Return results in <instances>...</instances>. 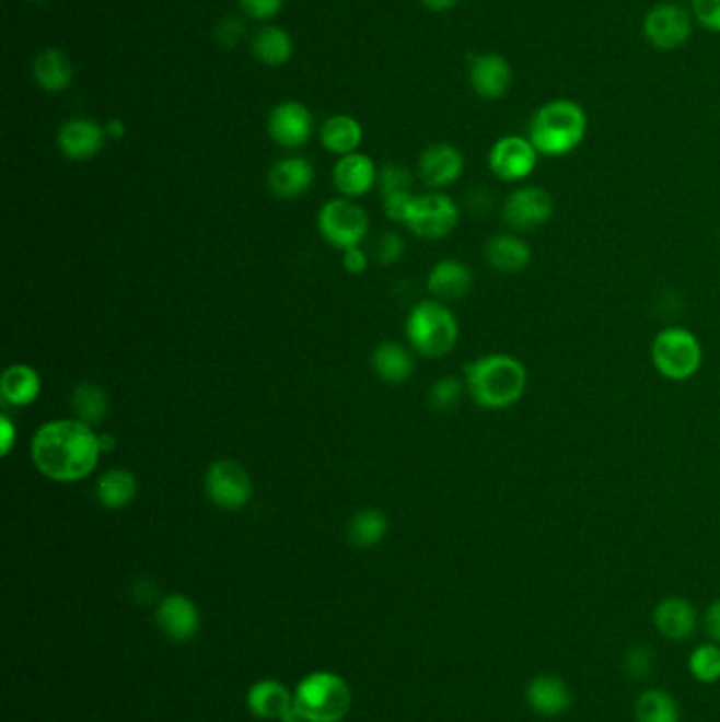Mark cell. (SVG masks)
Segmentation results:
<instances>
[{
    "mask_svg": "<svg viewBox=\"0 0 720 722\" xmlns=\"http://www.w3.org/2000/svg\"><path fill=\"white\" fill-rule=\"evenodd\" d=\"M636 722H681L676 699L663 689H649L634 703Z\"/></svg>",
    "mask_w": 720,
    "mask_h": 722,
    "instance_id": "cell-32",
    "label": "cell"
},
{
    "mask_svg": "<svg viewBox=\"0 0 720 722\" xmlns=\"http://www.w3.org/2000/svg\"><path fill=\"white\" fill-rule=\"evenodd\" d=\"M332 180L345 197H363L376 184L379 174L374 161L368 154L351 152L336 161Z\"/></svg>",
    "mask_w": 720,
    "mask_h": 722,
    "instance_id": "cell-19",
    "label": "cell"
},
{
    "mask_svg": "<svg viewBox=\"0 0 720 722\" xmlns=\"http://www.w3.org/2000/svg\"><path fill=\"white\" fill-rule=\"evenodd\" d=\"M642 32L655 49L674 51L689 40L693 22L681 4L661 2L644 15Z\"/></svg>",
    "mask_w": 720,
    "mask_h": 722,
    "instance_id": "cell-10",
    "label": "cell"
},
{
    "mask_svg": "<svg viewBox=\"0 0 720 722\" xmlns=\"http://www.w3.org/2000/svg\"><path fill=\"white\" fill-rule=\"evenodd\" d=\"M252 51L260 63L270 66V68H279L292 60L294 43L288 31H283L279 26H265L254 36Z\"/></svg>",
    "mask_w": 720,
    "mask_h": 722,
    "instance_id": "cell-30",
    "label": "cell"
},
{
    "mask_svg": "<svg viewBox=\"0 0 720 722\" xmlns=\"http://www.w3.org/2000/svg\"><path fill=\"white\" fill-rule=\"evenodd\" d=\"M133 596H136V601L142 602V604H149V602L154 601L156 590H154L151 581H138Z\"/></svg>",
    "mask_w": 720,
    "mask_h": 722,
    "instance_id": "cell-46",
    "label": "cell"
},
{
    "mask_svg": "<svg viewBox=\"0 0 720 722\" xmlns=\"http://www.w3.org/2000/svg\"><path fill=\"white\" fill-rule=\"evenodd\" d=\"M539 161V152L529 138L506 136L492 144L488 152L490 172L503 182L526 180Z\"/></svg>",
    "mask_w": 720,
    "mask_h": 722,
    "instance_id": "cell-12",
    "label": "cell"
},
{
    "mask_svg": "<svg viewBox=\"0 0 720 722\" xmlns=\"http://www.w3.org/2000/svg\"><path fill=\"white\" fill-rule=\"evenodd\" d=\"M624 669L634 680H644L653 672V651L649 647H634L624 660Z\"/></svg>",
    "mask_w": 720,
    "mask_h": 722,
    "instance_id": "cell-37",
    "label": "cell"
},
{
    "mask_svg": "<svg viewBox=\"0 0 720 722\" xmlns=\"http://www.w3.org/2000/svg\"><path fill=\"white\" fill-rule=\"evenodd\" d=\"M351 706V687L336 672H311L294 689V708L304 722H342Z\"/></svg>",
    "mask_w": 720,
    "mask_h": 722,
    "instance_id": "cell-4",
    "label": "cell"
},
{
    "mask_svg": "<svg viewBox=\"0 0 720 722\" xmlns=\"http://www.w3.org/2000/svg\"><path fill=\"white\" fill-rule=\"evenodd\" d=\"M695 20L710 32H720V0H690Z\"/></svg>",
    "mask_w": 720,
    "mask_h": 722,
    "instance_id": "cell-38",
    "label": "cell"
},
{
    "mask_svg": "<svg viewBox=\"0 0 720 722\" xmlns=\"http://www.w3.org/2000/svg\"><path fill=\"white\" fill-rule=\"evenodd\" d=\"M465 172V156L452 144H431L419 156V174L431 188H446Z\"/></svg>",
    "mask_w": 720,
    "mask_h": 722,
    "instance_id": "cell-16",
    "label": "cell"
},
{
    "mask_svg": "<svg viewBox=\"0 0 720 722\" xmlns=\"http://www.w3.org/2000/svg\"><path fill=\"white\" fill-rule=\"evenodd\" d=\"M404 240L397 233H383L376 241V260L381 265H395L404 256Z\"/></svg>",
    "mask_w": 720,
    "mask_h": 722,
    "instance_id": "cell-39",
    "label": "cell"
},
{
    "mask_svg": "<svg viewBox=\"0 0 720 722\" xmlns=\"http://www.w3.org/2000/svg\"><path fill=\"white\" fill-rule=\"evenodd\" d=\"M72 408H74L79 421L95 427L108 417L111 399H108V393L104 392L100 385L85 381V383L77 385V389L72 392Z\"/></svg>",
    "mask_w": 720,
    "mask_h": 722,
    "instance_id": "cell-31",
    "label": "cell"
},
{
    "mask_svg": "<svg viewBox=\"0 0 720 722\" xmlns=\"http://www.w3.org/2000/svg\"><path fill=\"white\" fill-rule=\"evenodd\" d=\"M15 440H18V429H15V424H13V421H11L7 415H2V417H0V454H2V456H7V454L11 452L13 444H15Z\"/></svg>",
    "mask_w": 720,
    "mask_h": 722,
    "instance_id": "cell-44",
    "label": "cell"
},
{
    "mask_svg": "<svg viewBox=\"0 0 720 722\" xmlns=\"http://www.w3.org/2000/svg\"><path fill=\"white\" fill-rule=\"evenodd\" d=\"M315 180V170L304 156H286L269 172V186L279 199H299Z\"/></svg>",
    "mask_w": 720,
    "mask_h": 722,
    "instance_id": "cell-21",
    "label": "cell"
},
{
    "mask_svg": "<svg viewBox=\"0 0 720 722\" xmlns=\"http://www.w3.org/2000/svg\"><path fill=\"white\" fill-rule=\"evenodd\" d=\"M413 199H415L413 193H395L390 197H383V210L393 222H406Z\"/></svg>",
    "mask_w": 720,
    "mask_h": 722,
    "instance_id": "cell-41",
    "label": "cell"
},
{
    "mask_svg": "<svg viewBox=\"0 0 720 722\" xmlns=\"http://www.w3.org/2000/svg\"><path fill=\"white\" fill-rule=\"evenodd\" d=\"M342 265H345L347 272L360 275V272L368 269V256L361 252L360 247H349V249H345Z\"/></svg>",
    "mask_w": 720,
    "mask_h": 722,
    "instance_id": "cell-43",
    "label": "cell"
},
{
    "mask_svg": "<svg viewBox=\"0 0 720 722\" xmlns=\"http://www.w3.org/2000/svg\"><path fill=\"white\" fill-rule=\"evenodd\" d=\"M106 129L91 119L66 120L58 131L61 154L72 161H90L97 156L106 142Z\"/></svg>",
    "mask_w": 720,
    "mask_h": 722,
    "instance_id": "cell-17",
    "label": "cell"
},
{
    "mask_svg": "<svg viewBox=\"0 0 720 722\" xmlns=\"http://www.w3.org/2000/svg\"><path fill=\"white\" fill-rule=\"evenodd\" d=\"M376 182L381 188V199L395 195V193H413V174L406 167L395 165V163L385 165Z\"/></svg>",
    "mask_w": 720,
    "mask_h": 722,
    "instance_id": "cell-36",
    "label": "cell"
},
{
    "mask_svg": "<svg viewBox=\"0 0 720 722\" xmlns=\"http://www.w3.org/2000/svg\"><path fill=\"white\" fill-rule=\"evenodd\" d=\"M247 710L263 721H281L294 706V692L288 691L279 680H258L245 695Z\"/></svg>",
    "mask_w": 720,
    "mask_h": 722,
    "instance_id": "cell-22",
    "label": "cell"
},
{
    "mask_svg": "<svg viewBox=\"0 0 720 722\" xmlns=\"http://www.w3.org/2000/svg\"><path fill=\"white\" fill-rule=\"evenodd\" d=\"M588 133V115L572 100L543 104L531 120L529 140L545 156H565L574 151Z\"/></svg>",
    "mask_w": 720,
    "mask_h": 722,
    "instance_id": "cell-3",
    "label": "cell"
},
{
    "mask_svg": "<svg viewBox=\"0 0 720 722\" xmlns=\"http://www.w3.org/2000/svg\"><path fill=\"white\" fill-rule=\"evenodd\" d=\"M706 630H708V636L720 644V598L712 602L706 610Z\"/></svg>",
    "mask_w": 720,
    "mask_h": 722,
    "instance_id": "cell-45",
    "label": "cell"
},
{
    "mask_svg": "<svg viewBox=\"0 0 720 722\" xmlns=\"http://www.w3.org/2000/svg\"><path fill=\"white\" fill-rule=\"evenodd\" d=\"M322 144L326 151L338 156L358 152L361 140H363V129L360 120L349 117V115H334L322 125Z\"/></svg>",
    "mask_w": 720,
    "mask_h": 722,
    "instance_id": "cell-29",
    "label": "cell"
},
{
    "mask_svg": "<svg viewBox=\"0 0 720 722\" xmlns=\"http://www.w3.org/2000/svg\"><path fill=\"white\" fill-rule=\"evenodd\" d=\"M206 492L211 503L222 510H241L249 503L254 486L247 469L231 458L213 461L206 474Z\"/></svg>",
    "mask_w": 720,
    "mask_h": 722,
    "instance_id": "cell-9",
    "label": "cell"
},
{
    "mask_svg": "<svg viewBox=\"0 0 720 722\" xmlns=\"http://www.w3.org/2000/svg\"><path fill=\"white\" fill-rule=\"evenodd\" d=\"M420 2H422V7H427L433 13H444V11L454 9L461 0H420Z\"/></svg>",
    "mask_w": 720,
    "mask_h": 722,
    "instance_id": "cell-47",
    "label": "cell"
},
{
    "mask_svg": "<svg viewBox=\"0 0 720 722\" xmlns=\"http://www.w3.org/2000/svg\"><path fill=\"white\" fill-rule=\"evenodd\" d=\"M465 392H467L465 383H461L454 376H444L433 383V387L429 392V401L438 412H451L461 404Z\"/></svg>",
    "mask_w": 720,
    "mask_h": 722,
    "instance_id": "cell-35",
    "label": "cell"
},
{
    "mask_svg": "<svg viewBox=\"0 0 720 722\" xmlns=\"http://www.w3.org/2000/svg\"><path fill=\"white\" fill-rule=\"evenodd\" d=\"M689 672L695 680L712 685L720 680V644L708 642L697 647L689 657Z\"/></svg>",
    "mask_w": 720,
    "mask_h": 722,
    "instance_id": "cell-34",
    "label": "cell"
},
{
    "mask_svg": "<svg viewBox=\"0 0 720 722\" xmlns=\"http://www.w3.org/2000/svg\"><path fill=\"white\" fill-rule=\"evenodd\" d=\"M32 77H34V83L40 90L49 91V93H60V91L68 90L72 85L74 66H72V61H70L66 51L56 49V47L45 49L34 58Z\"/></svg>",
    "mask_w": 720,
    "mask_h": 722,
    "instance_id": "cell-25",
    "label": "cell"
},
{
    "mask_svg": "<svg viewBox=\"0 0 720 722\" xmlns=\"http://www.w3.org/2000/svg\"><path fill=\"white\" fill-rule=\"evenodd\" d=\"M406 334L419 356L438 360L454 349L458 340V322L444 302H419L408 315Z\"/></svg>",
    "mask_w": 720,
    "mask_h": 722,
    "instance_id": "cell-5",
    "label": "cell"
},
{
    "mask_svg": "<svg viewBox=\"0 0 720 722\" xmlns=\"http://www.w3.org/2000/svg\"><path fill=\"white\" fill-rule=\"evenodd\" d=\"M469 83L481 100L495 102L508 95L513 83L510 61L499 54H480L469 60Z\"/></svg>",
    "mask_w": 720,
    "mask_h": 722,
    "instance_id": "cell-15",
    "label": "cell"
},
{
    "mask_svg": "<svg viewBox=\"0 0 720 722\" xmlns=\"http://www.w3.org/2000/svg\"><path fill=\"white\" fill-rule=\"evenodd\" d=\"M651 361L663 379L683 383L699 372L704 349L693 331L674 326L661 330L653 338Z\"/></svg>",
    "mask_w": 720,
    "mask_h": 722,
    "instance_id": "cell-6",
    "label": "cell"
},
{
    "mask_svg": "<svg viewBox=\"0 0 720 722\" xmlns=\"http://www.w3.org/2000/svg\"><path fill=\"white\" fill-rule=\"evenodd\" d=\"M104 129H106V136L108 138H113V140H120L123 136H125V123L120 119H111L106 125H104Z\"/></svg>",
    "mask_w": 720,
    "mask_h": 722,
    "instance_id": "cell-48",
    "label": "cell"
},
{
    "mask_svg": "<svg viewBox=\"0 0 720 722\" xmlns=\"http://www.w3.org/2000/svg\"><path fill=\"white\" fill-rule=\"evenodd\" d=\"M554 216V199L541 186H520L503 203V220L513 231L529 233L547 224Z\"/></svg>",
    "mask_w": 720,
    "mask_h": 722,
    "instance_id": "cell-11",
    "label": "cell"
},
{
    "mask_svg": "<svg viewBox=\"0 0 720 722\" xmlns=\"http://www.w3.org/2000/svg\"><path fill=\"white\" fill-rule=\"evenodd\" d=\"M40 387V376L32 365L15 363L9 365L0 379V397L7 406L24 408L38 399Z\"/></svg>",
    "mask_w": 720,
    "mask_h": 722,
    "instance_id": "cell-26",
    "label": "cell"
},
{
    "mask_svg": "<svg viewBox=\"0 0 720 722\" xmlns=\"http://www.w3.org/2000/svg\"><path fill=\"white\" fill-rule=\"evenodd\" d=\"M484 258L495 271L513 275L524 271L533 263V249L522 237L501 233L488 240L484 247Z\"/></svg>",
    "mask_w": 720,
    "mask_h": 722,
    "instance_id": "cell-23",
    "label": "cell"
},
{
    "mask_svg": "<svg viewBox=\"0 0 720 722\" xmlns=\"http://www.w3.org/2000/svg\"><path fill=\"white\" fill-rule=\"evenodd\" d=\"M32 461L36 469L60 484L85 480L97 467L100 435L79 419L45 422L32 438Z\"/></svg>",
    "mask_w": 720,
    "mask_h": 722,
    "instance_id": "cell-1",
    "label": "cell"
},
{
    "mask_svg": "<svg viewBox=\"0 0 720 722\" xmlns=\"http://www.w3.org/2000/svg\"><path fill=\"white\" fill-rule=\"evenodd\" d=\"M154 621L163 636L174 642H188L201 630V613L184 594H170L156 602Z\"/></svg>",
    "mask_w": 720,
    "mask_h": 722,
    "instance_id": "cell-14",
    "label": "cell"
},
{
    "mask_svg": "<svg viewBox=\"0 0 720 722\" xmlns=\"http://www.w3.org/2000/svg\"><path fill=\"white\" fill-rule=\"evenodd\" d=\"M408 229L420 240H442L458 224V208L449 195L429 193L415 197L406 216Z\"/></svg>",
    "mask_w": 720,
    "mask_h": 722,
    "instance_id": "cell-8",
    "label": "cell"
},
{
    "mask_svg": "<svg viewBox=\"0 0 720 722\" xmlns=\"http://www.w3.org/2000/svg\"><path fill=\"white\" fill-rule=\"evenodd\" d=\"M240 7L252 20L269 22L283 9V0H240Z\"/></svg>",
    "mask_w": 720,
    "mask_h": 722,
    "instance_id": "cell-40",
    "label": "cell"
},
{
    "mask_svg": "<svg viewBox=\"0 0 720 722\" xmlns=\"http://www.w3.org/2000/svg\"><path fill=\"white\" fill-rule=\"evenodd\" d=\"M474 286L472 271L458 263V260H442L438 263L429 277H427V290L438 301H463Z\"/></svg>",
    "mask_w": 720,
    "mask_h": 722,
    "instance_id": "cell-24",
    "label": "cell"
},
{
    "mask_svg": "<svg viewBox=\"0 0 720 722\" xmlns=\"http://www.w3.org/2000/svg\"><path fill=\"white\" fill-rule=\"evenodd\" d=\"M100 446H102V452L113 451V449L117 446L115 435H111V433H102V435H100Z\"/></svg>",
    "mask_w": 720,
    "mask_h": 722,
    "instance_id": "cell-49",
    "label": "cell"
},
{
    "mask_svg": "<svg viewBox=\"0 0 720 722\" xmlns=\"http://www.w3.org/2000/svg\"><path fill=\"white\" fill-rule=\"evenodd\" d=\"M138 494V480L127 469H108L95 484V497L106 510H125Z\"/></svg>",
    "mask_w": 720,
    "mask_h": 722,
    "instance_id": "cell-27",
    "label": "cell"
},
{
    "mask_svg": "<svg viewBox=\"0 0 720 722\" xmlns=\"http://www.w3.org/2000/svg\"><path fill=\"white\" fill-rule=\"evenodd\" d=\"M387 531H390V520L385 513L381 510H361L351 517L347 535L353 545L368 549L383 542Z\"/></svg>",
    "mask_w": 720,
    "mask_h": 722,
    "instance_id": "cell-33",
    "label": "cell"
},
{
    "mask_svg": "<svg viewBox=\"0 0 720 722\" xmlns=\"http://www.w3.org/2000/svg\"><path fill=\"white\" fill-rule=\"evenodd\" d=\"M241 32H243V24L237 22L235 18H227V20H222L220 26H218V40H220L224 47H233V45L240 40Z\"/></svg>",
    "mask_w": 720,
    "mask_h": 722,
    "instance_id": "cell-42",
    "label": "cell"
},
{
    "mask_svg": "<svg viewBox=\"0 0 720 722\" xmlns=\"http://www.w3.org/2000/svg\"><path fill=\"white\" fill-rule=\"evenodd\" d=\"M372 368L385 383L402 385L413 376L415 361L399 342H381L372 353Z\"/></svg>",
    "mask_w": 720,
    "mask_h": 722,
    "instance_id": "cell-28",
    "label": "cell"
},
{
    "mask_svg": "<svg viewBox=\"0 0 720 722\" xmlns=\"http://www.w3.org/2000/svg\"><path fill=\"white\" fill-rule=\"evenodd\" d=\"M313 129L315 120L311 110L297 100L279 102L267 120L270 140L283 149H301L311 140Z\"/></svg>",
    "mask_w": 720,
    "mask_h": 722,
    "instance_id": "cell-13",
    "label": "cell"
},
{
    "mask_svg": "<svg viewBox=\"0 0 720 722\" xmlns=\"http://www.w3.org/2000/svg\"><path fill=\"white\" fill-rule=\"evenodd\" d=\"M465 387L484 410H506L526 393L529 372L513 356L490 353L465 365Z\"/></svg>",
    "mask_w": 720,
    "mask_h": 722,
    "instance_id": "cell-2",
    "label": "cell"
},
{
    "mask_svg": "<svg viewBox=\"0 0 720 722\" xmlns=\"http://www.w3.org/2000/svg\"><path fill=\"white\" fill-rule=\"evenodd\" d=\"M653 621L663 638L672 642H683L697 630L699 617H697V608L687 598L670 596L655 606Z\"/></svg>",
    "mask_w": 720,
    "mask_h": 722,
    "instance_id": "cell-20",
    "label": "cell"
},
{
    "mask_svg": "<svg viewBox=\"0 0 720 722\" xmlns=\"http://www.w3.org/2000/svg\"><path fill=\"white\" fill-rule=\"evenodd\" d=\"M526 703L539 717H560L569 712L572 703L570 687L554 674H539L526 685Z\"/></svg>",
    "mask_w": 720,
    "mask_h": 722,
    "instance_id": "cell-18",
    "label": "cell"
},
{
    "mask_svg": "<svg viewBox=\"0 0 720 722\" xmlns=\"http://www.w3.org/2000/svg\"><path fill=\"white\" fill-rule=\"evenodd\" d=\"M317 229L332 247H360L368 235V216L349 199H332L317 213Z\"/></svg>",
    "mask_w": 720,
    "mask_h": 722,
    "instance_id": "cell-7",
    "label": "cell"
}]
</instances>
